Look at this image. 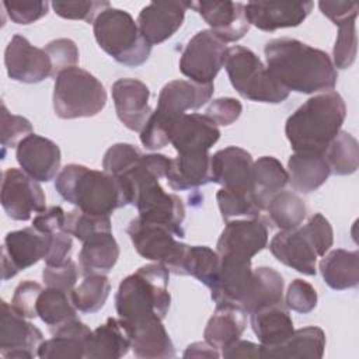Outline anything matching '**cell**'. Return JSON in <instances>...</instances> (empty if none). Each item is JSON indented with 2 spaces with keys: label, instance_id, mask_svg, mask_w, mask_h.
<instances>
[{
  "label": "cell",
  "instance_id": "1",
  "mask_svg": "<svg viewBox=\"0 0 359 359\" xmlns=\"http://www.w3.org/2000/svg\"><path fill=\"white\" fill-rule=\"evenodd\" d=\"M266 69L289 93L331 91L338 80L330 55L294 38H275L264 48Z\"/></svg>",
  "mask_w": 359,
  "mask_h": 359
},
{
  "label": "cell",
  "instance_id": "2",
  "mask_svg": "<svg viewBox=\"0 0 359 359\" xmlns=\"http://www.w3.org/2000/svg\"><path fill=\"white\" fill-rule=\"evenodd\" d=\"M346 116L344 98L327 91L309 98L285 123V135L294 153L324 154Z\"/></svg>",
  "mask_w": 359,
  "mask_h": 359
},
{
  "label": "cell",
  "instance_id": "3",
  "mask_svg": "<svg viewBox=\"0 0 359 359\" xmlns=\"http://www.w3.org/2000/svg\"><path fill=\"white\" fill-rule=\"evenodd\" d=\"M168 278L170 271L153 262L122 279L115 294V309L128 328L165 318L171 304Z\"/></svg>",
  "mask_w": 359,
  "mask_h": 359
},
{
  "label": "cell",
  "instance_id": "4",
  "mask_svg": "<svg viewBox=\"0 0 359 359\" xmlns=\"http://www.w3.org/2000/svg\"><path fill=\"white\" fill-rule=\"evenodd\" d=\"M57 194L80 210L109 216L114 210L130 205L122 182L105 172L81 164H67L56 175Z\"/></svg>",
  "mask_w": 359,
  "mask_h": 359
},
{
  "label": "cell",
  "instance_id": "5",
  "mask_svg": "<svg viewBox=\"0 0 359 359\" xmlns=\"http://www.w3.org/2000/svg\"><path fill=\"white\" fill-rule=\"evenodd\" d=\"M93 31L98 46L128 67L143 65L151 53V45L143 38L137 22L125 10L105 8L94 20Z\"/></svg>",
  "mask_w": 359,
  "mask_h": 359
},
{
  "label": "cell",
  "instance_id": "6",
  "mask_svg": "<svg viewBox=\"0 0 359 359\" xmlns=\"http://www.w3.org/2000/svg\"><path fill=\"white\" fill-rule=\"evenodd\" d=\"M107 104L102 83L81 67H70L55 77L53 111L62 119L90 118Z\"/></svg>",
  "mask_w": 359,
  "mask_h": 359
},
{
  "label": "cell",
  "instance_id": "7",
  "mask_svg": "<svg viewBox=\"0 0 359 359\" xmlns=\"http://www.w3.org/2000/svg\"><path fill=\"white\" fill-rule=\"evenodd\" d=\"M224 67L234 90L250 101L279 104L289 97V91L271 76L259 57L245 46L227 48Z\"/></svg>",
  "mask_w": 359,
  "mask_h": 359
},
{
  "label": "cell",
  "instance_id": "8",
  "mask_svg": "<svg viewBox=\"0 0 359 359\" xmlns=\"http://www.w3.org/2000/svg\"><path fill=\"white\" fill-rule=\"evenodd\" d=\"M126 233L139 255L163 264L170 273L184 275V259L188 244L178 241L172 230L163 224L136 217L130 220Z\"/></svg>",
  "mask_w": 359,
  "mask_h": 359
},
{
  "label": "cell",
  "instance_id": "9",
  "mask_svg": "<svg viewBox=\"0 0 359 359\" xmlns=\"http://www.w3.org/2000/svg\"><path fill=\"white\" fill-rule=\"evenodd\" d=\"M226 42L213 31L202 29L187 43L180 57V72L198 84H212L224 66Z\"/></svg>",
  "mask_w": 359,
  "mask_h": 359
},
{
  "label": "cell",
  "instance_id": "10",
  "mask_svg": "<svg viewBox=\"0 0 359 359\" xmlns=\"http://www.w3.org/2000/svg\"><path fill=\"white\" fill-rule=\"evenodd\" d=\"M1 206L10 219L25 222L32 213L46 209V198L38 181L22 170L10 167L3 171Z\"/></svg>",
  "mask_w": 359,
  "mask_h": 359
},
{
  "label": "cell",
  "instance_id": "11",
  "mask_svg": "<svg viewBox=\"0 0 359 359\" xmlns=\"http://www.w3.org/2000/svg\"><path fill=\"white\" fill-rule=\"evenodd\" d=\"M49 248V234L34 226L7 233L3 243L1 279L8 280L18 272L45 259Z\"/></svg>",
  "mask_w": 359,
  "mask_h": 359
},
{
  "label": "cell",
  "instance_id": "12",
  "mask_svg": "<svg viewBox=\"0 0 359 359\" xmlns=\"http://www.w3.org/2000/svg\"><path fill=\"white\" fill-rule=\"evenodd\" d=\"M43 335L11 304L1 300L0 355L4 359H32L38 356Z\"/></svg>",
  "mask_w": 359,
  "mask_h": 359
},
{
  "label": "cell",
  "instance_id": "13",
  "mask_svg": "<svg viewBox=\"0 0 359 359\" xmlns=\"http://www.w3.org/2000/svg\"><path fill=\"white\" fill-rule=\"evenodd\" d=\"M268 244V224L264 219L248 217L229 220L217 240L219 255L251 259Z\"/></svg>",
  "mask_w": 359,
  "mask_h": 359
},
{
  "label": "cell",
  "instance_id": "14",
  "mask_svg": "<svg viewBox=\"0 0 359 359\" xmlns=\"http://www.w3.org/2000/svg\"><path fill=\"white\" fill-rule=\"evenodd\" d=\"M4 65L8 77L15 81L32 84L52 77V65L46 52L31 45L20 34L8 42L4 50Z\"/></svg>",
  "mask_w": 359,
  "mask_h": 359
},
{
  "label": "cell",
  "instance_id": "15",
  "mask_svg": "<svg viewBox=\"0 0 359 359\" xmlns=\"http://www.w3.org/2000/svg\"><path fill=\"white\" fill-rule=\"evenodd\" d=\"M269 250L283 265L303 275L317 273L316 264L320 254L304 226L276 233L269 243Z\"/></svg>",
  "mask_w": 359,
  "mask_h": 359
},
{
  "label": "cell",
  "instance_id": "16",
  "mask_svg": "<svg viewBox=\"0 0 359 359\" xmlns=\"http://www.w3.org/2000/svg\"><path fill=\"white\" fill-rule=\"evenodd\" d=\"M219 137V128L205 114H184L168 122V142L178 154L209 151Z\"/></svg>",
  "mask_w": 359,
  "mask_h": 359
},
{
  "label": "cell",
  "instance_id": "17",
  "mask_svg": "<svg viewBox=\"0 0 359 359\" xmlns=\"http://www.w3.org/2000/svg\"><path fill=\"white\" fill-rule=\"evenodd\" d=\"M188 8H194L224 42H236L241 39L250 29L245 14V4L238 1H187Z\"/></svg>",
  "mask_w": 359,
  "mask_h": 359
},
{
  "label": "cell",
  "instance_id": "18",
  "mask_svg": "<svg viewBox=\"0 0 359 359\" xmlns=\"http://www.w3.org/2000/svg\"><path fill=\"white\" fill-rule=\"evenodd\" d=\"M17 161L24 172L38 182L53 180L60 168V149L48 137L31 133L15 147Z\"/></svg>",
  "mask_w": 359,
  "mask_h": 359
},
{
  "label": "cell",
  "instance_id": "19",
  "mask_svg": "<svg viewBox=\"0 0 359 359\" xmlns=\"http://www.w3.org/2000/svg\"><path fill=\"white\" fill-rule=\"evenodd\" d=\"M313 7V1H250L245 4V14L250 25L272 32L300 25Z\"/></svg>",
  "mask_w": 359,
  "mask_h": 359
},
{
  "label": "cell",
  "instance_id": "20",
  "mask_svg": "<svg viewBox=\"0 0 359 359\" xmlns=\"http://www.w3.org/2000/svg\"><path fill=\"white\" fill-rule=\"evenodd\" d=\"M150 90L137 79H119L112 84V100L119 121L130 130L140 132L150 115Z\"/></svg>",
  "mask_w": 359,
  "mask_h": 359
},
{
  "label": "cell",
  "instance_id": "21",
  "mask_svg": "<svg viewBox=\"0 0 359 359\" xmlns=\"http://www.w3.org/2000/svg\"><path fill=\"white\" fill-rule=\"evenodd\" d=\"M187 1H153L142 8L137 27L143 38L153 46L171 38L182 25Z\"/></svg>",
  "mask_w": 359,
  "mask_h": 359
},
{
  "label": "cell",
  "instance_id": "22",
  "mask_svg": "<svg viewBox=\"0 0 359 359\" xmlns=\"http://www.w3.org/2000/svg\"><path fill=\"white\" fill-rule=\"evenodd\" d=\"M251 154L237 146H229L210 156V182L233 191H252Z\"/></svg>",
  "mask_w": 359,
  "mask_h": 359
},
{
  "label": "cell",
  "instance_id": "23",
  "mask_svg": "<svg viewBox=\"0 0 359 359\" xmlns=\"http://www.w3.org/2000/svg\"><path fill=\"white\" fill-rule=\"evenodd\" d=\"M212 84H198L191 80H174L167 83L157 98L156 111L167 119H174L187 111H196L213 95Z\"/></svg>",
  "mask_w": 359,
  "mask_h": 359
},
{
  "label": "cell",
  "instance_id": "24",
  "mask_svg": "<svg viewBox=\"0 0 359 359\" xmlns=\"http://www.w3.org/2000/svg\"><path fill=\"white\" fill-rule=\"evenodd\" d=\"M219 257L220 268L216 282L210 287L212 299L216 304L231 303L241 307V302L244 300L252 280L251 259L233 255Z\"/></svg>",
  "mask_w": 359,
  "mask_h": 359
},
{
  "label": "cell",
  "instance_id": "25",
  "mask_svg": "<svg viewBox=\"0 0 359 359\" xmlns=\"http://www.w3.org/2000/svg\"><path fill=\"white\" fill-rule=\"evenodd\" d=\"M91 330L79 318H73L52 331V338L43 341L38 349L41 359H81L86 355Z\"/></svg>",
  "mask_w": 359,
  "mask_h": 359
},
{
  "label": "cell",
  "instance_id": "26",
  "mask_svg": "<svg viewBox=\"0 0 359 359\" xmlns=\"http://www.w3.org/2000/svg\"><path fill=\"white\" fill-rule=\"evenodd\" d=\"M245 328L247 311L243 307L231 303H219L203 330V337L209 345L223 351L240 339Z\"/></svg>",
  "mask_w": 359,
  "mask_h": 359
},
{
  "label": "cell",
  "instance_id": "27",
  "mask_svg": "<svg viewBox=\"0 0 359 359\" xmlns=\"http://www.w3.org/2000/svg\"><path fill=\"white\" fill-rule=\"evenodd\" d=\"M130 349V337L121 318L109 317L90 335L86 346V359H118Z\"/></svg>",
  "mask_w": 359,
  "mask_h": 359
},
{
  "label": "cell",
  "instance_id": "28",
  "mask_svg": "<svg viewBox=\"0 0 359 359\" xmlns=\"http://www.w3.org/2000/svg\"><path fill=\"white\" fill-rule=\"evenodd\" d=\"M165 178L174 191H188L210 182V154L187 153L170 158Z\"/></svg>",
  "mask_w": 359,
  "mask_h": 359
},
{
  "label": "cell",
  "instance_id": "29",
  "mask_svg": "<svg viewBox=\"0 0 359 359\" xmlns=\"http://www.w3.org/2000/svg\"><path fill=\"white\" fill-rule=\"evenodd\" d=\"M250 324L264 348L282 344L294 331L292 317L283 303L254 310L250 313Z\"/></svg>",
  "mask_w": 359,
  "mask_h": 359
},
{
  "label": "cell",
  "instance_id": "30",
  "mask_svg": "<svg viewBox=\"0 0 359 359\" xmlns=\"http://www.w3.org/2000/svg\"><path fill=\"white\" fill-rule=\"evenodd\" d=\"M325 349V334L320 327H304L293 331L282 344L264 348L261 358H292V359H320Z\"/></svg>",
  "mask_w": 359,
  "mask_h": 359
},
{
  "label": "cell",
  "instance_id": "31",
  "mask_svg": "<svg viewBox=\"0 0 359 359\" xmlns=\"http://www.w3.org/2000/svg\"><path fill=\"white\" fill-rule=\"evenodd\" d=\"M161 321L163 320L157 318L140 325L126 327L130 337V348L136 358H175L174 344Z\"/></svg>",
  "mask_w": 359,
  "mask_h": 359
},
{
  "label": "cell",
  "instance_id": "32",
  "mask_svg": "<svg viewBox=\"0 0 359 359\" xmlns=\"http://www.w3.org/2000/svg\"><path fill=\"white\" fill-rule=\"evenodd\" d=\"M331 171L323 154L293 153L287 161V182L302 194H311L318 189L330 177Z\"/></svg>",
  "mask_w": 359,
  "mask_h": 359
},
{
  "label": "cell",
  "instance_id": "33",
  "mask_svg": "<svg viewBox=\"0 0 359 359\" xmlns=\"http://www.w3.org/2000/svg\"><path fill=\"white\" fill-rule=\"evenodd\" d=\"M320 272L324 282L334 290L352 289L359 285V252L337 248L323 255Z\"/></svg>",
  "mask_w": 359,
  "mask_h": 359
},
{
  "label": "cell",
  "instance_id": "34",
  "mask_svg": "<svg viewBox=\"0 0 359 359\" xmlns=\"http://www.w3.org/2000/svg\"><path fill=\"white\" fill-rule=\"evenodd\" d=\"M119 258V245L112 231L100 233L83 243L79 254L81 273H108Z\"/></svg>",
  "mask_w": 359,
  "mask_h": 359
},
{
  "label": "cell",
  "instance_id": "35",
  "mask_svg": "<svg viewBox=\"0 0 359 359\" xmlns=\"http://www.w3.org/2000/svg\"><path fill=\"white\" fill-rule=\"evenodd\" d=\"M283 285L282 275L273 268H257L252 271V280L241 307L250 314L259 307L283 303Z\"/></svg>",
  "mask_w": 359,
  "mask_h": 359
},
{
  "label": "cell",
  "instance_id": "36",
  "mask_svg": "<svg viewBox=\"0 0 359 359\" xmlns=\"http://www.w3.org/2000/svg\"><path fill=\"white\" fill-rule=\"evenodd\" d=\"M287 180V171L283 168L282 163L272 156H262L252 163L251 187L264 210L271 196L282 191Z\"/></svg>",
  "mask_w": 359,
  "mask_h": 359
},
{
  "label": "cell",
  "instance_id": "37",
  "mask_svg": "<svg viewBox=\"0 0 359 359\" xmlns=\"http://www.w3.org/2000/svg\"><path fill=\"white\" fill-rule=\"evenodd\" d=\"M36 314L52 332L65 323L77 318V309L72 302L70 292L46 286L38 297Z\"/></svg>",
  "mask_w": 359,
  "mask_h": 359
},
{
  "label": "cell",
  "instance_id": "38",
  "mask_svg": "<svg viewBox=\"0 0 359 359\" xmlns=\"http://www.w3.org/2000/svg\"><path fill=\"white\" fill-rule=\"evenodd\" d=\"M265 210L269 220L279 230H292L299 227L307 213L303 199L290 191H279L271 196Z\"/></svg>",
  "mask_w": 359,
  "mask_h": 359
},
{
  "label": "cell",
  "instance_id": "39",
  "mask_svg": "<svg viewBox=\"0 0 359 359\" xmlns=\"http://www.w3.org/2000/svg\"><path fill=\"white\" fill-rule=\"evenodd\" d=\"M323 156L328 163L331 174L351 175L358 170L359 165L358 140L351 133L339 130Z\"/></svg>",
  "mask_w": 359,
  "mask_h": 359
},
{
  "label": "cell",
  "instance_id": "40",
  "mask_svg": "<svg viewBox=\"0 0 359 359\" xmlns=\"http://www.w3.org/2000/svg\"><path fill=\"white\" fill-rule=\"evenodd\" d=\"M111 285L105 273L86 275L83 282L70 292L74 307L87 314L101 310L109 296Z\"/></svg>",
  "mask_w": 359,
  "mask_h": 359
},
{
  "label": "cell",
  "instance_id": "41",
  "mask_svg": "<svg viewBox=\"0 0 359 359\" xmlns=\"http://www.w3.org/2000/svg\"><path fill=\"white\" fill-rule=\"evenodd\" d=\"M220 268L217 251L206 245H188L184 259V275H191L209 289L216 282Z\"/></svg>",
  "mask_w": 359,
  "mask_h": 359
},
{
  "label": "cell",
  "instance_id": "42",
  "mask_svg": "<svg viewBox=\"0 0 359 359\" xmlns=\"http://www.w3.org/2000/svg\"><path fill=\"white\" fill-rule=\"evenodd\" d=\"M217 206L223 220L245 216L258 217L264 210L252 191H233L227 188H220L216 194Z\"/></svg>",
  "mask_w": 359,
  "mask_h": 359
},
{
  "label": "cell",
  "instance_id": "43",
  "mask_svg": "<svg viewBox=\"0 0 359 359\" xmlns=\"http://www.w3.org/2000/svg\"><path fill=\"white\" fill-rule=\"evenodd\" d=\"M63 231L84 243L100 233L112 231V226L109 216L90 215L76 208L66 213Z\"/></svg>",
  "mask_w": 359,
  "mask_h": 359
},
{
  "label": "cell",
  "instance_id": "44",
  "mask_svg": "<svg viewBox=\"0 0 359 359\" xmlns=\"http://www.w3.org/2000/svg\"><path fill=\"white\" fill-rule=\"evenodd\" d=\"M358 52L356 20H346L338 24V34L332 49V63L338 69H348L353 65Z\"/></svg>",
  "mask_w": 359,
  "mask_h": 359
},
{
  "label": "cell",
  "instance_id": "45",
  "mask_svg": "<svg viewBox=\"0 0 359 359\" xmlns=\"http://www.w3.org/2000/svg\"><path fill=\"white\" fill-rule=\"evenodd\" d=\"M142 151L129 143H115L104 154L102 168L105 172L121 177L130 170L142 157Z\"/></svg>",
  "mask_w": 359,
  "mask_h": 359
},
{
  "label": "cell",
  "instance_id": "46",
  "mask_svg": "<svg viewBox=\"0 0 359 359\" xmlns=\"http://www.w3.org/2000/svg\"><path fill=\"white\" fill-rule=\"evenodd\" d=\"M55 14L66 20H84L87 22H94L97 15L105 8L111 7L109 1H60L55 0L50 3Z\"/></svg>",
  "mask_w": 359,
  "mask_h": 359
},
{
  "label": "cell",
  "instance_id": "47",
  "mask_svg": "<svg viewBox=\"0 0 359 359\" xmlns=\"http://www.w3.org/2000/svg\"><path fill=\"white\" fill-rule=\"evenodd\" d=\"M43 50L52 65V77H56L66 69L74 67L79 62L77 45L69 38L53 39L43 48Z\"/></svg>",
  "mask_w": 359,
  "mask_h": 359
},
{
  "label": "cell",
  "instance_id": "48",
  "mask_svg": "<svg viewBox=\"0 0 359 359\" xmlns=\"http://www.w3.org/2000/svg\"><path fill=\"white\" fill-rule=\"evenodd\" d=\"M31 133H34L31 122L21 115L10 114L6 104L1 102V144L4 147H17L18 143Z\"/></svg>",
  "mask_w": 359,
  "mask_h": 359
},
{
  "label": "cell",
  "instance_id": "49",
  "mask_svg": "<svg viewBox=\"0 0 359 359\" xmlns=\"http://www.w3.org/2000/svg\"><path fill=\"white\" fill-rule=\"evenodd\" d=\"M285 304L289 310L307 314L317 306V292L309 282L303 279H294L286 290Z\"/></svg>",
  "mask_w": 359,
  "mask_h": 359
},
{
  "label": "cell",
  "instance_id": "50",
  "mask_svg": "<svg viewBox=\"0 0 359 359\" xmlns=\"http://www.w3.org/2000/svg\"><path fill=\"white\" fill-rule=\"evenodd\" d=\"M3 7L8 18L21 25H28L46 15L48 1H31V0H4Z\"/></svg>",
  "mask_w": 359,
  "mask_h": 359
},
{
  "label": "cell",
  "instance_id": "51",
  "mask_svg": "<svg viewBox=\"0 0 359 359\" xmlns=\"http://www.w3.org/2000/svg\"><path fill=\"white\" fill-rule=\"evenodd\" d=\"M42 292V286L34 280H22L14 290L11 306L25 318H35L36 314V303L38 297Z\"/></svg>",
  "mask_w": 359,
  "mask_h": 359
},
{
  "label": "cell",
  "instance_id": "52",
  "mask_svg": "<svg viewBox=\"0 0 359 359\" xmlns=\"http://www.w3.org/2000/svg\"><path fill=\"white\" fill-rule=\"evenodd\" d=\"M168 122L165 116L153 111L144 128L140 130V142L149 150H158L165 147L168 142Z\"/></svg>",
  "mask_w": 359,
  "mask_h": 359
},
{
  "label": "cell",
  "instance_id": "53",
  "mask_svg": "<svg viewBox=\"0 0 359 359\" xmlns=\"http://www.w3.org/2000/svg\"><path fill=\"white\" fill-rule=\"evenodd\" d=\"M243 112V105L238 100L231 97H222L213 100L206 111L205 115L216 125V126H229L234 123Z\"/></svg>",
  "mask_w": 359,
  "mask_h": 359
},
{
  "label": "cell",
  "instance_id": "54",
  "mask_svg": "<svg viewBox=\"0 0 359 359\" xmlns=\"http://www.w3.org/2000/svg\"><path fill=\"white\" fill-rule=\"evenodd\" d=\"M79 271L76 264L70 259L62 265H45L42 271V279L46 286L72 292L77 282Z\"/></svg>",
  "mask_w": 359,
  "mask_h": 359
},
{
  "label": "cell",
  "instance_id": "55",
  "mask_svg": "<svg viewBox=\"0 0 359 359\" xmlns=\"http://www.w3.org/2000/svg\"><path fill=\"white\" fill-rule=\"evenodd\" d=\"M304 227L309 231L311 240L314 241L320 257L325 255V252L332 247L334 241V231L331 223L321 213H314L304 224Z\"/></svg>",
  "mask_w": 359,
  "mask_h": 359
},
{
  "label": "cell",
  "instance_id": "56",
  "mask_svg": "<svg viewBox=\"0 0 359 359\" xmlns=\"http://www.w3.org/2000/svg\"><path fill=\"white\" fill-rule=\"evenodd\" d=\"M73 241L70 234L63 230L49 234V248L45 257L46 265H62L70 261Z\"/></svg>",
  "mask_w": 359,
  "mask_h": 359
},
{
  "label": "cell",
  "instance_id": "57",
  "mask_svg": "<svg viewBox=\"0 0 359 359\" xmlns=\"http://www.w3.org/2000/svg\"><path fill=\"white\" fill-rule=\"evenodd\" d=\"M320 11L335 25L346 20H356L359 4L356 1H320Z\"/></svg>",
  "mask_w": 359,
  "mask_h": 359
},
{
  "label": "cell",
  "instance_id": "58",
  "mask_svg": "<svg viewBox=\"0 0 359 359\" xmlns=\"http://www.w3.org/2000/svg\"><path fill=\"white\" fill-rule=\"evenodd\" d=\"M65 219L66 212L62 209V206H50L34 217L32 226L41 233L50 234L63 230Z\"/></svg>",
  "mask_w": 359,
  "mask_h": 359
},
{
  "label": "cell",
  "instance_id": "59",
  "mask_svg": "<svg viewBox=\"0 0 359 359\" xmlns=\"http://www.w3.org/2000/svg\"><path fill=\"white\" fill-rule=\"evenodd\" d=\"M222 356L226 359H236V358H251L257 359L261 358V344H254L251 341L237 339L234 344L227 346L222 351Z\"/></svg>",
  "mask_w": 359,
  "mask_h": 359
},
{
  "label": "cell",
  "instance_id": "60",
  "mask_svg": "<svg viewBox=\"0 0 359 359\" xmlns=\"http://www.w3.org/2000/svg\"><path fill=\"white\" fill-rule=\"evenodd\" d=\"M220 353L216 348L205 342H194L188 345L184 352V358H219Z\"/></svg>",
  "mask_w": 359,
  "mask_h": 359
}]
</instances>
